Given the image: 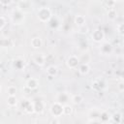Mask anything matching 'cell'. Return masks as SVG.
Here are the masks:
<instances>
[{"instance_id": "obj_5", "label": "cell", "mask_w": 124, "mask_h": 124, "mask_svg": "<svg viewBox=\"0 0 124 124\" xmlns=\"http://www.w3.org/2000/svg\"><path fill=\"white\" fill-rule=\"evenodd\" d=\"M92 38H93V40H94L95 42H101V41L103 40V38H104V33H103V31H101V30H99V29L93 31V33H92Z\"/></svg>"}, {"instance_id": "obj_11", "label": "cell", "mask_w": 124, "mask_h": 124, "mask_svg": "<svg viewBox=\"0 0 124 124\" xmlns=\"http://www.w3.org/2000/svg\"><path fill=\"white\" fill-rule=\"evenodd\" d=\"M7 104H8L10 107H15V106H16L17 100H16V96H9L8 99H7Z\"/></svg>"}, {"instance_id": "obj_7", "label": "cell", "mask_w": 124, "mask_h": 124, "mask_svg": "<svg viewBox=\"0 0 124 124\" xmlns=\"http://www.w3.org/2000/svg\"><path fill=\"white\" fill-rule=\"evenodd\" d=\"M38 85H39V80L37 78H30L26 82V86L29 89H36L38 87Z\"/></svg>"}, {"instance_id": "obj_18", "label": "cell", "mask_w": 124, "mask_h": 124, "mask_svg": "<svg viewBox=\"0 0 124 124\" xmlns=\"http://www.w3.org/2000/svg\"><path fill=\"white\" fill-rule=\"evenodd\" d=\"M0 20H1L0 30H3V28H4V27H5V25H6V19H5V17L2 16H0Z\"/></svg>"}, {"instance_id": "obj_10", "label": "cell", "mask_w": 124, "mask_h": 124, "mask_svg": "<svg viewBox=\"0 0 124 124\" xmlns=\"http://www.w3.org/2000/svg\"><path fill=\"white\" fill-rule=\"evenodd\" d=\"M31 45H32V46L34 48H38V47H40L42 46V40L40 38H38V37H35V38H33L31 40Z\"/></svg>"}, {"instance_id": "obj_24", "label": "cell", "mask_w": 124, "mask_h": 124, "mask_svg": "<svg viewBox=\"0 0 124 124\" xmlns=\"http://www.w3.org/2000/svg\"><path fill=\"white\" fill-rule=\"evenodd\" d=\"M123 1H124V0H123Z\"/></svg>"}, {"instance_id": "obj_9", "label": "cell", "mask_w": 124, "mask_h": 124, "mask_svg": "<svg viewBox=\"0 0 124 124\" xmlns=\"http://www.w3.org/2000/svg\"><path fill=\"white\" fill-rule=\"evenodd\" d=\"M89 70H90V68H89V65H88L87 63L81 64V65L79 66V68H78V72H79V74H81V75L87 74V73L89 72Z\"/></svg>"}, {"instance_id": "obj_14", "label": "cell", "mask_w": 124, "mask_h": 124, "mask_svg": "<svg viewBox=\"0 0 124 124\" xmlns=\"http://www.w3.org/2000/svg\"><path fill=\"white\" fill-rule=\"evenodd\" d=\"M7 93H8L9 96H16V86H13V85L9 86V87L7 88Z\"/></svg>"}, {"instance_id": "obj_16", "label": "cell", "mask_w": 124, "mask_h": 124, "mask_svg": "<svg viewBox=\"0 0 124 124\" xmlns=\"http://www.w3.org/2000/svg\"><path fill=\"white\" fill-rule=\"evenodd\" d=\"M72 110H73V108H72L71 106L65 105V106H64V108H63V113L66 114V115H69V114L72 113Z\"/></svg>"}, {"instance_id": "obj_22", "label": "cell", "mask_w": 124, "mask_h": 124, "mask_svg": "<svg viewBox=\"0 0 124 124\" xmlns=\"http://www.w3.org/2000/svg\"><path fill=\"white\" fill-rule=\"evenodd\" d=\"M122 78L124 79V72H123V74H122Z\"/></svg>"}, {"instance_id": "obj_21", "label": "cell", "mask_w": 124, "mask_h": 124, "mask_svg": "<svg viewBox=\"0 0 124 124\" xmlns=\"http://www.w3.org/2000/svg\"><path fill=\"white\" fill-rule=\"evenodd\" d=\"M117 87H118V89H119L121 92L124 91V82H120V83H118Z\"/></svg>"}, {"instance_id": "obj_20", "label": "cell", "mask_w": 124, "mask_h": 124, "mask_svg": "<svg viewBox=\"0 0 124 124\" xmlns=\"http://www.w3.org/2000/svg\"><path fill=\"white\" fill-rule=\"evenodd\" d=\"M108 15H109V17L110 18H114V15H115V11L113 10V9H111V10H109L108 11Z\"/></svg>"}, {"instance_id": "obj_13", "label": "cell", "mask_w": 124, "mask_h": 124, "mask_svg": "<svg viewBox=\"0 0 124 124\" xmlns=\"http://www.w3.org/2000/svg\"><path fill=\"white\" fill-rule=\"evenodd\" d=\"M109 117H110V115L108 111H102L100 113V121H104V122L108 121L109 119Z\"/></svg>"}, {"instance_id": "obj_23", "label": "cell", "mask_w": 124, "mask_h": 124, "mask_svg": "<svg viewBox=\"0 0 124 124\" xmlns=\"http://www.w3.org/2000/svg\"><path fill=\"white\" fill-rule=\"evenodd\" d=\"M113 1H120V0H113Z\"/></svg>"}, {"instance_id": "obj_17", "label": "cell", "mask_w": 124, "mask_h": 124, "mask_svg": "<svg viewBox=\"0 0 124 124\" xmlns=\"http://www.w3.org/2000/svg\"><path fill=\"white\" fill-rule=\"evenodd\" d=\"M117 32H118L120 35L124 36V23L118 24V26H117Z\"/></svg>"}, {"instance_id": "obj_1", "label": "cell", "mask_w": 124, "mask_h": 124, "mask_svg": "<svg viewBox=\"0 0 124 124\" xmlns=\"http://www.w3.org/2000/svg\"><path fill=\"white\" fill-rule=\"evenodd\" d=\"M38 17H39V19L41 21H44V22L48 21L49 18L51 17V12H50V10L48 8H46V7L41 8L38 11Z\"/></svg>"}, {"instance_id": "obj_2", "label": "cell", "mask_w": 124, "mask_h": 124, "mask_svg": "<svg viewBox=\"0 0 124 124\" xmlns=\"http://www.w3.org/2000/svg\"><path fill=\"white\" fill-rule=\"evenodd\" d=\"M12 20L15 24H21L24 20V13L20 9H16L13 12Z\"/></svg>"}, {"instance_id": "obj_6", "label": "cell", "mask_w": 124, "mask_h": 124, "mask_svg": "<svg viewBox=\"0 0 124 124\" xmlns=\"http://www.w3.org/2000/svg\"><path fill=\"white\" fill-rule=\"evenodd\" d=\"M33 61L37 64V65H40V66H43L45 64V61H46V58L44 55L42 54H36L33 56Z\"/></svg>"}, {"instance_id": "obj_19", "label": "cell", "mask_w": 124, "mask_h": 124, "mask_svg": "<svg viewBox=\"0 0 124 124\" xmlns=\"http://www.w3.org/2000/svg\"><path fill=\"white\" fill-rule=\"evenodd\" d=\"M12 2H13V0H0V3L2 6H9Z\"/></svg>"}, {"instance_id": "obj_12", "label": "cell", "mask_w": 124, "mask_h": 124, "mask_svg": "<svg viewBox=\"0 0 124 124\" xmlns=\"http://www.w3.org/2000/svg\"><path fill=\"white\" fill-rule=\"evenodd\" d=\"M75 21H76L77 25L82 26V25H84V23H85V18H84L83 16H77L76 18H75Z\"/></svg>"}, {"instance_id": "obj_4", "label": "cell", "mask_w": 124, "mask_h": 124, "mask_svg": "<svg viewBox=\"0 0 124 124\" xmlns=\"http://www.w3.org/2000/svg\"><path fill=\"white\" fill-rule=\"evenodd\" d=\"M78 57L77 56H75V55H72V56H70L68 59H67V66L69 67V68H71V69H75L76 67H78Z\"/></svg>"}, {"instance_id": "obj_15", "label": "cell", "mask_w": 124, "mask_h": 124, "mask_svg": "<svg viewBox=\"0 0 124 124\" xmlns=\"http://www.w3.org/2000/svg\"><path fill=\"white\" fill-rule=\"evenodd\" d=\"M72 101H73L74 104L78 105V104L81 103V101H82V96H81L80 94H77V95H75V96L72 98Z\"/></svg>"}, {"instance_id": "obj_8", "label": "cell", "mask_w": 124, "mask_h": 124, "mask_svg": "<svg viewBox=\"0 0 124 124\" xmlns=\"http://www.w3.org/2000/svg\"><path fill=\"white\" fill-rule=\"evenodd\" d=\"M46 73H47V75H48L49 77H55V76L57 75V73H58V69H57L56 66L51 65V66H49V67L46 69Z\"/></svg>"}, {"instance_id": "obj_3", "label": "cell", "mask_w": 124, "mask_h": 124, "mask_svg": "<svg viewBox=\"0 0 124 124\" xmlns=\"http://www.w3.org/2000/svg\"><path fill=\"white\" fill-rule=\"evenodd\" d=\"M63 108H64V106H62L60 102H55L54 104H52L50 108V112L54 117H58L63 114Z\"/></svg>"}]
</instances>
